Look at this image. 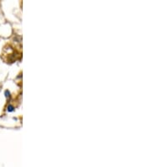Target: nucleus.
<instances>
[{
    "mask_svg": "<svg viewBox=\"0 0 152 167\" xmlns=\"http://www.w3.org/2000/svg\"><path fill=\"white\" fill-rule=\"evenodd\" d=\"M13 110H14V107H13L12 105H9V106L8 107V112H13Z\"/></svg>",
    "mask_w": 152,
    "mask_h": 167,
    "instance_id": "1",
    "label": "nucleus"
}]
</instances>
